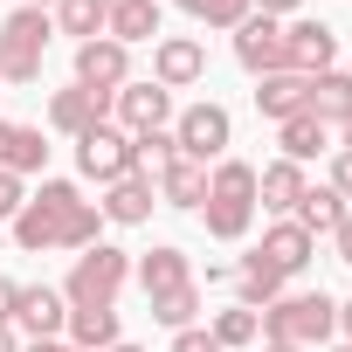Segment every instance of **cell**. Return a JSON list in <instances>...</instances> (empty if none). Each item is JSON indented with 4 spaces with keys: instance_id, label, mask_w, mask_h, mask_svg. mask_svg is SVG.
<instances>
[{
    "instance_id": "60d3db41",
    "label": "cell",
    "mask_w": 352,
    "mask_h": 352,
    "mask_svg": "<svg viewBox=\"0 0 352 352\" xmlns=\"http://www.w3.org/2000/svg\"><path fill=\"white\" fill-rule=\"evenodd\" d=\"M338 331H345V345H352V304H338Z\"/></svg>"
},
{
    "instance_id": "7a4b0ae2",
    "label": "cell",
    "mask_w": 352,
    "mask_h": 352,
    "mask_svg": "<svg viewBox=\"0 0 352 352\" xmlns=\"http://www.w3.org/2000/svg\"><path fill=\"white\" fill-rule=\"evenodd\" d=\"M201 221L214 242H242L256 228V166L249 159H214L208 166V201H201Z\"/></svg>"
},
{
    "instance_id": "74e56055",
    "label": "cell",
    "mask_w": 352,
    "mask_h": 352,
    "mask_svg": "<svg viewBox=\"0 0 352 352\" xmlns=\"http://www.w3.org/2000/svg\"><path fill=\"white\" fill-rule=\"evenodd\" d=\"M297 8H304V0H256V14H270V21H290Z\"/></svg>"
},
{
    "instance_id": "603a6c76",
    "label": "cell",
    "mask_w": 352,
    "mask_h": 352,
    "mask_svg": "<svg viewBox=\"0 0 352 352\" xmlns=\"http://www.w3.org/2000/svg\"><path fill=\"white\" fill-rule=\"evenodd\" d=\"M276 145H283V159L311 166L318 152H331V124H324V118H311V111H297V118H283V124H276Z\"/></svg>"
},
{
    "instance_id": "d6986e66",
    "label": "cell",
    "mask_w": 352,
    "mask_h": 352,
    "mask_svg": "<svg viewBox=\"0 0 352 352\" xmlns=\"http://www.w3.org/2000/svg\"><path fill=\"white\" fill-rule=\"evenodd\" d=\"M304 166L297 159H270L263 173H256V208H270V214H290L297 201H304Z\"/></svg>"
},
{
    "instance_id": "bcb514c9",
    "label": "cell",
    "mask_w": 352,
    "mask_h": 352,
    "mask_svg": "<svg viewBox=\"0 0 352 352\" xmlns=\"http://www.w3.org/2000/svg\"><path fill=\"white\" fill-rule=\"evenodd\" d=\"M104 8H118V0H104Z\"/></svg>"
},
{
    "instance_id": "ba28073f",
    "label": "cell",
    "mask_w": 352,
    "mask_h": 352,
    "mask_svg": "<svg viewBox=\"0 0 352 352\" xmlns=\"http://www.w3.org/2000/svg\"><path fill=\"white\" fill-rule=\"evenodd\" d=\"M76 173L97 180V187H111V180H124V173H138V145L118 124H97V131L76 138Z\"/></svg>"
},
{
    "instance_id": "52a82bcc",
    "label": "cell",
    "mask_w": 352,
    "mask_h": 352,
    "mask_svg": "<svg viewBox=\"0 0 352 352\" xmlns=\"http://www.w3.org/2000/svg\"><path fill=\"white\" fill-rule=\"evenodd\" d=\"M111 124L124 131V138H145V131H173V90H159L152 76L138 83H124L118 97H111Z\"/></svg>"
},
{
    "instance_id": "30bf717a",
    "label": "cell",
    "mask_w": 352,
    "mask_h": 352,
    "mask_svg": "<svg viewBox=\"0 0 352 352\" xmlns=\"http://www.w3.org/2000/svg\"><path fill=\"white\" fill-rule=\"evenodd\" d=\"M201 76H208V49H201L194 35H159V42H152V83H159V90L180 97V90H194Z\"/></svg>"
},
{
    "instance_id": "83f0119b",
    "label": "cell",
    "mask_w": 352,
    "mask_h": 352,
    "mask_svg": "<svg viewBox=\"0 0 352 352\" xmlns=\"http://www.w3.org/2000/svg\"><path fill=\"white\" fill-rule=\"evenodd\" d=\"M290 221H297V228H304V235L318 242V235H331V228L345 221V201H338L331 187H304V201L290 208Z\"/></svg>"
},
{
    "instance_id": "1f68e13d",
    "label": "cell",
    "mask_w": 352,
    "mask_h": 352,
    "mask_svg": "<svg viewBox=\"0 0 352 352\" xmlns=\"http://www.w3.org/2000/svg\"><path fill=\"white\" fill-rule=\"evenodd\" d=\"M131 145H138V173H159V166H173V159H180L173 131H145V138H131Z\"/></svg>"
},
{
    "instance_id": "f6af8a7d",
    "label": "cell",
    "mask_w": 352,
    "mask_h": 352,
    "mask_svg": "<svg viewBox=\"0 0 352 352\" xmlns=\"http://www.w3.org/2000/svg\"><path fill=\"white\" fill-rule=\"evenodd\" d=\"M331 352H352V345H331Z\"/></svg>"
},
{
    "instance_id": "4dcf8cb0",
    "label": "cell",
    "mask_w": 352,
    "mask_h": 352,
    "mask_svg": "<svg viewBox=\"0 0 352 352\" xmlns=\"http://www.w3.org/2000/svg\"><path fill=\"white\" fill-rule=\"evenodd\" d=\"M180 8H187V21H201V28H242L249 14H256V0H180Z\"/></svg>"
},
{
    "instance_id": "d590c367",
    "label": "cell",
    "mask_w": 352,
    "mask_h": 352,
    "mask_svg": "<svg viewBox=\"0 0 352 352\" xmlns=\"http://www.w3.org/2000/svg\"><path fill=\"white\" fill-rule=\"evenodd\" d=\"M331 249H338V263H352V208H345V221L331 228Z\"/></svg>"
},
{
    "instance_id": "6da1fadb",
    "label": "cell",
    "mask_w": 352,
    "mask_h": 352,
    "mask_svg": "<svg viewBox=\"0 0 352 352\" xmlns=\"http://www.w3.org/2000/svg\"><path fill=\"white\" fill-rule=\"evenodd\" d=\"M97 228H104V214H97V201H83L76 180H42L28 194V208L8 221L14 249H28V256H49V249H76L83 256L97 242Z\"/></svg>"
},
{
    "instance_id": "e575fe53",
    "label": "cell",
    "mask_w": 352,
    "mask_h": 352,
    "mask_svg": "<svg viewBox=\"0 0 352 352\" xmlns=\"http://www.w3.org/2000/svg\"><path fill=\"white\" fill-rule=\"evenodd\" d=\"M324 187H331V194L352 208V152H331V180H324Z\"/></svg>"
},
{
    "instance_id": "ffe728a7",
    "label": "cell",
    "mask_w": 352,
    "mask_h": 352,
    "mask_svg": "<svg viewBox=\"0 0 352 352\" xmlns=\"http://www.w3.org/2000/svg\"><path fill=\"white\" fill-rule=\"evenodd\" d=\"M49 166V145H42V131L35 124H14V118H0V173H42Z\"/></svg>"
},
{
    "instance_id": "8fae6325",
    "label": "cell",
    "mask_w": 352,
    "mask_h": 352,
    "mask_svg": "<svg viewBox=\"0 0 352 352\" xmlns=\"http://www.w3.org/2000/svg\"><path fill=\"white\" fill-rule=\"evenodd\" d=\"M76 83H83V90H104V97H118V90L131 83V49H124V42H111V35H97V42H76Z\"/></svg>"
},
{
    "instance_id": "f1b7e54d",
    "label": "cell",
    "mask_w": 352,
    "mask_h": 352,
    "mask_svg": "<svg viewBox=\"0 0 352 352\" xmlns=\"http://www.w3.org/2000/svg\"><path fill=\"white\" fill-rule=\"evenodd\" d=\"M214 338H221V352H242V345H263V318L249 311V304H228V311H214V324H208Z\"/></svg>"
},
{
    "instance_id": "9a60e30c",
    "label": "cell",
    "mask_w": 352,
    "mask_h": 352,
    "mask_svg": "<svg viewBox=\"0 0 352 352\" xmlns=\"http://www.w3.org/2000/svg\"><path fill=\"white\" fill-rule=\"evenodd\" d=\"M235 63H242L249 76H276V69H283V21L249 14V21L235 28Z\"/></svg>"
},
{
    "instance_id": "8992f818",
    "label": "cell",
    "mask_w": 352,
    "mask_h": 352,
    "mask_svg": "<svg viewBox=\"0 0 352 352\" xmlns=\"http://www.w3.org/2000/svg\"><path fill=\"white\" fill-rule=\"evenodd\" d=\"M173 145H180V159H194V166H214L235 145V118L221 104H187V111H173Z\"/></svg>"
},
{
    "instance_id": "d4e9b609",
    "label": "cell",
    "mask_w": 352,
    "mask_h": 352,
    "mask_svg": "<svg viewBox=\"0 0 352 352\" xmlns=\"http://www.w3.org/2000/svg\"><path fill=\"white\" fill-rule=\"evenodd\" d=\"M63 338H69L76 352H111V345H118V304H104V311H69Z\"/></svg>"
},
{
    "instance_id": "4316f807",
    "label": "cell",
    "mask_w": 352,
    "mask_h": 352,
    "mask_svg": "<svg viewBox=\"0 0 352 352\" xmlns=\"http://www.w3.org/2000/svg\"><path fill=\"white\" fill-rule=\"evenodd\" d=\"M49 21H56V35H69V42H97L104 21H111V8H104V0H56Z\"/></svg>"
},
{
    "instance_id": "e0dca14e",
    "label": "cell",
    "mask_w": 352,
    "mask_h": 352,
    "mask_svg": "<svg viewBox=\"0 0 352 352\" xmlns=\"http://www.w3.org/2000/svg\"><path fill=\"white\" fill-rule=\"evenodd\" d=\"M152 194H159V208H187V214H201V201H208V166H194V159L159 166V173H152Z\"/></svg>"
},
{
    "instance_id": "3957f363",
    "label": "cell",
    "mask_w": 352,
    "mask_h": 352,
    "mask_svg": "<svg viewBox=\"0 0 352 352\" xmlns=\"http://www.w3.org/2000/svg\"><path fill=\"white\" fill-rule=\"evenodd\" d=\"M124 283H131V249H118V242H90V249L69 263L63 297H69V311H104V304H118Z\"/></svg>"
},
{
    "instance_id": "9c48e42d",
    "label": "cell",
    "mask_w": 352,
    "mask_h": 352,
    "mask_svg": "<svg viewBox=\"0 0 352 352\" xmlns=\"http://www.w3.org/2000/svg\"><path fill=\"white\" fill-rule=\"evenodd\" d=\"M283 69L290 76L338 69V28H324V21H283Z\"/></svg>"
},
{
    "instance_id": "7c38bea8",
    "label": "cell",
    "mask_w": 352,
    "mask_h": 352,
    "mask_svg": "<svg viewBox=\"0 0 352 352\" xmlns=\"http://www.w3.org/2000/svg\"><path fill=\"white\" fill-rule=\"evenodd\" d=\"M97 124H111V97H104V90L69 83V90H56V97H49V131L83 138V131H97Z\"/></svg>"
},
{
    "instance_id": "4fadbf2b",
    "label": "cell",
    "mask_w": 352,
    "mask_h": 352,
    "mask_svg": "<svg viewBox=\"0 0 352 352\" xmlns=\"http://www.w3.org/2000/svg\"><path fill=\"white\" fill-rule=\"evenodd\" d=\"M63 324H69V297H63L56 283H21V297H14V331H28V338H63Z\"/></svg>"
},
{
    "instance_id": "ab89813d",
    "label": "cell",
    "mask_w": 352,
    "mask_h": 352,
    "mask_svg": "<svg viewBox=\"0 0 352 352\" xmlns=\"http://www.w3.org/2000/svg\"><path fill=\"white\" fill-rule=\"evenodd\" d=\"M0 352H21V338H14V324H0Z\"/></svg>"
},
{
    "instance_id": "cb8c5ba5",
    "label": "cell",
    "mask_w": 352,
    "mask_h": 352,
    "mask_svg": "<svg viewBox=\"0 0 352 352\" xmlns=\"http://www.w3.org/2000/svg\"><path fill=\"white\" fill-rule=\"evenodd\" d=\"M283 283H290V276L270 270L263 256H242V263H235V304H249V311H270V304L283 297Z\"/></svg>"
},
{
    "instance_id": "44dd1931",
    "label": "cell",
    "mask_w": 352,
    "mask_h": 352,
    "mask_svg": "<svg viewBox=\"0 0 352 352\" xmlns=\"http://www.w3.org/2000/svg\"><path fill=\"white\" fill-rule=\"evenodd\" d=\"M104 35H111V42H124V49H138V42H159V35H166V21H159V0H118V8H111V21H104Z\"/></svg>"
},
{
    "instance_id": "7dc6e473",
    "label": "cell",
    "mask_w": 352,
    "mask_h": 352,
    "mask_svg": "<svg viewBox=\"0 0 352 352\" xmlns=\"http://www.w3.org/2000/svg\"><path fill=\"white\" fill-rule=\"evenodd\" d=\"M0 242H8V228H0Z\"/></svg>"
},
{
    "instance_id": "ee69618b",
    "label": "cell",
    "mask_w": 352,
    "mask_h": 352,
    "mask_svg": "<svg viewBox=\"0 0 352 352\" xmlns=\"http://www.w3.org/2000/svg\"><path fill=\"white\" fill-rule=\"evenodd\" d=\"M14 8H56V0H14Z\"/></svg>"
},
{
    "instance_id": "5bb4252c",
    "label": "cell",
    "mask_w": 352,
    "mask_h": 352,
    "mask_svg": "<svg viewBox=\"0 0 352 352\" xmlns=\"http://www.w3.org/2000/svg\"><path fill=\"white\" fill-rule=\"evenodd\" d=\"M152 208H159L152 173H124V180H111V187H104V201H97V214H104L111 228H145V221H152Z\"/></svg>"
},
{
    "instance_id": "ac0fdd59",
    "label": "cell",
    "mask_w": 352,
    "mask_h": 352,
    "mask_svg": "<svg viewBox=\"0 0 352 352\" xmlns=\"http://www.w3.org/2000/svg\"><path fill=\"white\" fill-rule=\"evenodd\" d=\"M256 256H263L270 270H283V276H297V270H311V256H318V242H311V235H304V228H297V221L283 214L276 228H263V249H256Z\"/></svg>"
},
{
    "instance_id": "2e32d148",
    "label": "cell",
    "mask_w": 352,
    "mask_h": 352,
    "mask_svg": "<svg viewBox=\"0 0 352 352\" xmlns=\"http://www.w3.org/2000/svg\"><path fill=\"white\" fill-rule=\"evenodd\" d=\"M131 276H138V290H145V297L187 290V283H194V256H187V249H173V242H152V249L131 263Z\"/></svg>"
},
{
    "instance_id": "7402d4cb",
    "label": "cell",
    "mask_w": 352,
    "mask_h": 352,
    "mask_svg": "<svg viewBox=\"0 0 352 352\" xmlns=\"http://www.w3.org/2000/svg\"><path fill=\"white\" fill-rule=\"evenodd\" d=\"M304 90H311V76H290V69L256 76V111H263L270 124H283V118H297V111H304Z\"/></svg>"
},
{
    "instance_id": "277c9868",
    "label": "cell",
    "mask_w": 352,
    "mask_h": 352,
    "mask_svg": "<svg viewBox=\"0 0 352 352\" xmlns=\"http://www.w3.org/2000/svg\"><path fill=\"white\" fill-rule=\"evenodd\" d=\"M256 318H263V338H283V345L311 352V345H324V338L338 331V297H324V290H297V297H276V304L256 311Z\"/></svg>"
},
{
    "instance_id": "d6a6232c",
    "label": "cell",
    "mask_w": 352,
    "mask_h": 352,
    "mask_svg": "<svg viewBox=\"0 0 352 352\" xmlns=\"http://www.w3.org/2000/svg\"><path fill=\"white\" fill-rule=\"evenodd\" d=\"M21 208H28V180H21V173H0V228H8Z\"/></svg>"
},
{
    "instance_id": "f35d334b",
    "label": "cell",
    "mask_w": 352,
    "mask_h": 352,
    "mask_svg": "<svg viewBox=\"0 0 352 352\" xmlns=\"http://www.w3.org/2000/svg\"><path fill=\"white\" fill-rule=\"evenodd\" d=\"M21 352H76L69 338H35V345H21Z\"/></svg>"
},
{
    "instance_id": "f546056e",
    "label": "cell",
    "mask_w": 352,
    "mask_h": 352,
    "mask_svg": "<svg viewBox=\"0 0 352 352\" xmlns=\"http://www.w3.org/2000/svg\"><path fill=\"white\" fill-rule=\"evenodd\" d=\"M152 304V324H166V331H187V324H201V283H187V290H166V297H145Z\"/></svg>"
},
{
    "instance_id": "484cf974",
    "label": "cell",
    "mask_w": 352,
    "mask_h": 352,
    "mask_svg": "<svg viewBox=\"0 0 352 352\" xmlns=\"http://www.w3.org/2000/svg\"><path fill=\"white\" fill-rule=\"evenodd\" d=\"M304 111H311V118H324V124H338V118L352 111V69H324V76H311Z\"/></svg>"
},
{
    "instance_id": "b9f144b4",
    "label": "cell",
    "mask_w": 352,
    "mask_h": 352,
    "mask_svg": "<svg viewBox=\"0 0 352 352\" xmlns=\"http://www.w3.org/2000/svg\"><path fill=\"white\" fill-rule=\"evenodd\" d=\"M256 352H297V345H283V338H263V345H256Z\"/></svg>"
},
{
    "instance_id": "8d00e7d4",
    "label": "cell",
    "mask_w": 352,
    "mask_h": 352,
    "mask_svg": "<svg viewBox=\"0 0 352 352\" xmlns=\"http://www.w3.org/2000/svg\"><path fill=\"white\" fill-rule=\"evenodd\" d=\"M14 297H21V283H14V276H0V324H14Z\"/></svg>"
},
{
    "instance_id": "7bdbcfd3",
    "label": "cell",
    "mask_w": 352,
    "mask_h": 352,
    "mask_svg": "<svg viewBox=\"0 0 352 352\" xmlns=\"http://www.w3.org/2000/svg\"><path fill=\"white\" fill-rule=\"evenodd\" d=\"M111 352H145V345H131V338H118V345H111Z\"/></svg>"
},
{
    "instance_id": "836d02e7",
    "label": "cell",
    "mask_w": 352,
    "mask_h": 352,
    "mask_svg": "<svg viewBox=\"0 0 352 352\" xmlns=\"http://www.w3.org/2000/svg\"><path fill=\"white\" fill-rule=\"evenodd\" d=\"M173 352H221V338L208 324H187V331H173Z\"/></svg>"
},
{
    "instance_id": "5b68a950",
    "label": "cell",
    "mask_w": 352,
    "mask_h": 352,
    "mask_svg": "<svg viewBox=\"0 0 352 352\" xmlns=\"http://www.w3.org/2000/svg\"><path fill=\"white\" fill-rule=\"evenodd\" d=\"M49 8H14L0 21V83H42V56H49Z\"/></svg>"
}]
</instances>
